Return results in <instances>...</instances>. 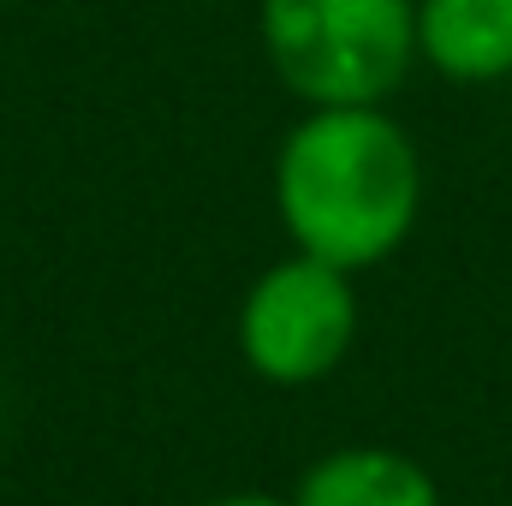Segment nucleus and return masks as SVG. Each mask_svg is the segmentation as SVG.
Here are the masks:
<instances>
[{
  "instance_id": "nucleus-1",
  "label": "nucleus",
  "mask_w": 512,
  "mask_h": 506,
  "mask_svg": "<svg viewBox=\"0 0 512 506\" xmlns=\"http://www.w3.org/2000/svg\"><path fill=\"white\" fill-rule=\"evenodd\" d=\"M274 209L292 251L364 274L423 215V155L382 108H304L274 155Z\"/></svg>"
},
{
  "instance_id": "nucleus-2",
  "label": "nucleus",
  "mask_w": 512,
  "mask_h": 506,
  "mask_svg": "<svg viewBox=\"0 0 512 506\" xmlns=\"http://www.w3.org/2000/svg\"><path fill=\"white\" fill-rule=\"evenodd\" d=\"M256 36L304 108H382L417 66V0H256Z\"/></svg>"
},
{
  "instance_id": "nucleus-3",
  "label": "nucleus",
  "mask_w": 512,
  "mask_h": 506,
  "mask_svg": "<svg viewBox=\"0 0 512 506\" xmlns=\"http://www.w3.org/2000/svg\"><path fill=\"white\" fill-rule=\"evenodd\" d=\"M358 340V286L322 256H280L251 280L239 304V358L274 387L334 376Z\"/></svg>"
},
{
  "instance_id": "nucleus-4",
  "label": "nucleus",
  "mask_w": 512,
  "mask_h": 506,
  "mask_svg": "<svg viewBox=\"0 0 512 506\" xmlns=\"http://www.w3.org/2000/svg\"><path fill=\"white\" fill-rule=\"evenodd\" d=\"M417 60L447 84L512 78V0H417Z\"/></svg>"
},
{
  "instance_id": "nucleus-5",
  "label": "nucleus",
  "mask_w": 512,
  "mask_h": 506,
  "mask_svg": "<svg viewBox=\"0 0 512 506\" xmlns=\"http://www.w3.org/2000/svg\"><path fill=\"white\" fill-rule=\"evenodd\" d=\"M292 506H441V483L399 447H334L298 477Z\"/></svg>"
},
{
  "instance_id": "nucleus-6",
  "label": "nucleus",
  "mask_w": 512,
  "mask_h": 506,
  "mask_svg": "<svg viewBox=\"0 0 512 506\" xmlns=\"http://www.w3.org/2000/svg\"><path fill=\"white\" fill-rule=\"evenodd\" d=\"M209 506H292V501H280V495H221Z\"/></svg>"
}]
</instances>
